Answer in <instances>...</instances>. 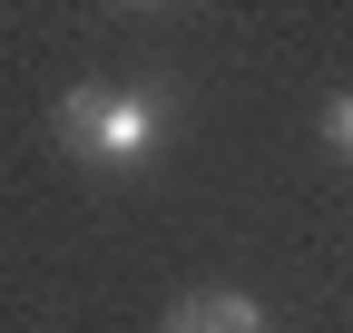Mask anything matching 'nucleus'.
<instances>
[{"label":"nucleus","mask_w":353,"mask_h":333,"mask_svg":"<svg viewBox=\"0 0 353 333\" xmlns=\"http://www.w3.org/2000/svg\"><path fill=\"white\" fill-rule=\"evenodd\" d=\"M324 138H334V157L353 166V89H334V98H324Z\"/></svg>","instance_id":"3"},{"label":"nucleus","mask_w":353,"mask_h":333,"mask_svg":"<svg viewBox=\"0 0 353 333\" xmlns=\"http://www.w3.org/2000/svg\"><path fill=\"white\" fill-rule=\"evenodd\" d=\"M167 333H206V314H196V304H176V314H167Z\"/></svg>","instance_id":"4"},{"label":"nucleus","mask_w":353,"mask_h":333,"mask_svg":"<svg viewBox=\"0 0 353 333\" xmlns=\"http://www.w3.org/2000/svg\"><path fill=\"white\" fill-rule=\"evenodd\" d=\"M50 128L79 166H108V177H128V166H148L167 147V108L148 89H99V78H79V89L50 108Z\"/></svg>","instance_id":"1"},{"label":"nucleus","mask_w":353,"mask_h":333,"mask_svg":"<svg viewBox=\"0 0 353 333\" xmlns=\"http://www.w3.org/2000/svg\"><path fill=\"white\" fill-rule=\"evenodd\" d=\"M187 304L206 314V333H275L265 304H255V294H226V284H206V294H187Z\"/></svg>","instance_id":"2"}]
</instances>
